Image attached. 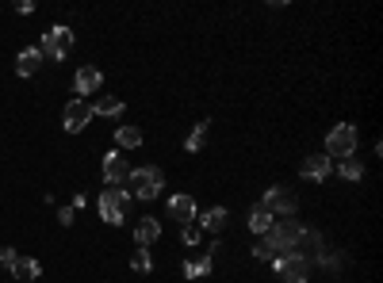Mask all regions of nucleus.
Masks as SVG:
<instances>
[{
  "label": "nucleus",
  "instance_id": "obj_1",
  "mask_svg": "<svg viewBox=\"0 0 383 283\" xmlns=\"http://www.w3.org/2000/svg\"><path fill=\"white\" fill-rule=\"evenodd\" d=\"M127 184H130L127 192L135 195V200H157V195H161V187H165V176H161V168L146 165V168H130Z\"/></svg>",
  "mask_w": 383,
  "mask_h": 283
},
{
  "label": "nucleus",
  "instance_id": "obj_2",
  "mask_svg": "<svg viewBox=\"0 0 383 283\" xmlns=\"http://www.w3.org/2000/svg\"><path fill=\"white\" fill-rule=\"evenodd\" d=\"M357 154V127L353 122H338V127L326 134V157H353Z\"/></svg>",
  "mask_w": 383,
  "mask_h": 283
},
{
  "label": "nucleus",
  "instance_id": "obj_3",
  "mask_svg": "<svg viewBox=\"0 0 383 283\" xmlns=\"http://www.w3.org/2000/svg\"><path fill=\"white\" fill-rule=\"evenodd\" d=\"M127 203H130L127 187H104V195H100V219L108 226H119L127 219Z\"/></svg>",
  "mask_w": 383,
  "mask_h": 283
},
{
  "label": "nucleus",
  "instance_id": "obj_4",
  "mask_svg": "<svg viewBox=\"0 0 383 283\" xmlns=\"http://www.w3.org/2000/svg\"><path fill=\"white\" fill-rule=\"evenodd\" d=\"M42 58H54V62H62V58H69V50H73V31L65 23H54L50 31L42 35Z\"/></svg>",
  "mask_w": 383,
  "mask_h": 283
},
{
  "label": "nucleus",
  "instance_id": "obj_5",
  "mask_svg": "<svg viewBox=\"0 0 383 283\" xmlns=\"http://www.w3.org/2000/svg\"><path fill=\"white\" fill-rule=\"evenodd\" d=\"M295 233H299L295 222H280V226H273V230L265 233V245L276 253V260L287 257V253H295ZM276 260H273V264H276Z\"/></svg>",
  "mask_w": 383,
  "mask_h": 283
},
{
  "label": "nucleus",
  "instance_id": "obj_6",
  "mask_svg": "<svg viewBox=\"0 0 383 283\" xmlns=\"http://www.w3.org/2000/svg\"><path fill=\"white\" fill-rule=\"evenodd\" d=\"M276 276H280V283H307L311 279V260L287 253V257L276 260Z\"/></svg>",
  "mask_w": 383,
  "mask_h": 283
},
{
  "label": "nucleus",
  "instance_id": "obj_7",
  "mask_svg": "<svg viewBox=\"0 0 383 283\" xmlns=\"http://www.w3.org/2000/svg\"><path fill=\"white\" fill-rule=\"evenodd\" d=\"M62 122H65V130H69V134H81V130L92 122V103L81 100V96L69 100V103H65V111H62Z\"/></svg>",
  "mask_w": 383,
  "mask_h": 283
},
{
  "label": "nucleus",
  "instance_id": "obj_8",
  "mask_svg": "<svg viewBox=\"0 0 383 283\" xmlns=\"http://www.w3.org/2000/svg\"><path fill=\"white\" fill-rule=\"evenodd\" d=\"M261 203L268 207V214H273V219H276V214H295V211H299L295 195L287 192V187H280V184L268 187V192H265V200H261Z\"/></svg>",
  "mask_w": 383,
  "mask_h": 283
},
{
  "label": "nucleus",
  "instance_id": "obj_9",
  "mask_svg": "<svg viewBox=\"0 0 383 283\" xmlns=\"http://www.w3.org/2000/svg\"><path fill=\"white\" fill-rule=\"evenodd\" d=\"M100 84H104V73H100L96 65H81L77 77H73V88L81 92V100L92 96V92H100Z\"/></svg>",
  "mask_w": 383,
  "mask_h": 283
},
{
  "label": "nucleus",
  "instance_id": "obj_10",
  "mask_svg": "<svg viewBox=\"0 0 383 283\" xmlns=\"http://www.w3.org/2000/svg\"><path fill=\"white\" fill-rule=\"evenodd\" d=\"M127 161H123V154H108L104 157V184L108 187H123L127 184Z\"/></svg>",
  "mask_w": 383,
  "mask_h": 283
},
{
  "label": "nucleus",
  "instance_id": "obj_11",
  "mask_svg": "<svg viewBox=\"0 0 383 283\" xmlns=\"http://www.w3.org/2000/svg\"><path fill=\"white\" fill-rule=\"evenodd\" d=\"M303 176H307V180H314V184L330 180V157H326V154H311L303 161Z\"/></svg>",
  "mask_w": 383,
  "mask_h": 283
},
{
  "label": "nucleus",
  "instance_id": "obj_12",
  "mask_svg": "<svg viewBox=\"0 0 383 283\" xmlns=\"http://www.w3.org/2000/svg\"><path fill=\"white\" fill-rule=\"evenodd\" d=\"M39 65H42V50L39 46H27V50H20V58H16V73L20 77H35Z\"/></svg>",
  "mask_w": 383,
  "mask_h": 283
},
{
  "label": "nucleus",
  "instance_id": "obj_13",
  "mask_svg": "<svg viewBox=\"0 0 383 283\" xmlns=\"http://www.w3.org/2000/svg\"><path fill=\"white\" fill-rule=\"evenodd\" d=\"M169 214L181 226H188L195 219V200H192V195H173V200H169Z\"/></svg>",
  "mask_w": 383,
  "mask_h": 283
},
{
  "label": "nucleus",
  "instance_id": "obj_14",
  "mask_svg": "<svg viewBox=\"0 0 383 283\" xmlns=\"http://www.w3.org/2000/svg\"><path fill=\"white\" fill-rule=\"evenodd\" d=\"M273 226H276V219L268 214V207H265V203H257L253 211H249V230H253V233H261V238H265V233L273 230Z\"/></svg>",
  "mask_w": 383,
  "mask_h": 283
},
{
  "label": "nucleus",
  "instance_id": "obj_15",
  "mask_svg": "<svg viewBox=\"0 0 383 283\" xmlns=\"http://www.w3.org/2000/svg\"><path fill=\"white\" fill-rule=\"evenodd\" d=\"M157 238H161V222H157V219H142L135 226V241L142 245V249H146V245H154Z\"/></svg>",
  "mask_w": 383,
  "mask_h": 283
},
{
  "label": "nucleus",
  "instance_id": "obj_16",
  "mask_svg": "<svg viewBox=\"0 0 383 283\" xmlns=\"http://www.w3.org/2000/svg\"><path fill=\"white\" fill-rule=\"evenodd\" d=\"M227 214H230L227 207H211V211H203V214H200V222H203L200 230H211V233L227 230Z\"/></svg>",
  "mask_w": 383,
  "mask_h": 283
},
{
  "label": "nucleus",
  "instance_id": "obj_17",
  "mask_svg": "<svg viewBox=\"0 0 383 283\" xmlns=\"http://www.w3.org/2000/svg\"><path fill=\"white\" fill-rule=\"evenodd\" d=\"M127 111V103L123 100H115V96H100L96 103H92V115H108V119H119Z\"/></svg>",
  "mask_w": 383,
  "mask_h": 283
},
{
  "label": "nucleus",
  "instance_id": "obj_18",
  "mask_svg": "<svg viewBox=\"0 0 383 283\" xmlns=\"http://www.w3.org/2000/svg\"><path fill=\"white\" fill-rule=\"evenodd\" d=\"M115 146L119 149H138V146H142V130L130 127V122H127V127H119L115 130Z\"/></svg>",
  "mask_w": 383,
  "mask_h": 283
},
{
  "label": "nucleus",
  "instance_id": "obj_19",
  "mask_svg": "<svg viewBox=\"0 0 383 283\" xmlns=\"http://www.w3.org/2000/svg\"><path fill=\"white\" fill-rule=\"evenodd\" d=\"M215 260L211 257H195V260H184V279H200V276H211Z\"/></svg>",
  "mask_w": 383,
  "mask_h": 283
},
{
  "label": "nucleus",
  "instance_id": "obj_20",
  "mask_svg": "<svg viewBox=\"0 0 383 283\" xmlns=\"http://www.w3.org/2000/svg\"><path fill=\"white\" fill-rule=\"evenodd\" d=\"M207 130H211V122H195V127H192V134L184 138V149H188V154H200V149H203V142H207Z\"/></svg>",
  "mask_w": 383,
  "mask_h": 283
},
{
  "label": "nucleus",
  "instance_id": "obj_21",
  "mask_svg": "<svg viewBox=\"0 0 383 283\" xmlns=\"http://www.w3.org/2000/svg\"><path fill=\"white\" fill-rule=\"evenodd\" d=\"M12 276H20V279H39V276H42V264L31 260V257H20V260H16V268H12Z\"/></svg>",
  "mask_w": 383,
  "mask_h": 283
},
{
  "label": "nucleus",
  "instance_id": "obj_22",
  "mask_svg": "<svg viewBox=\"0 0 383 283\" xmlns=\"http://www.w3.org/2000/svg\"><path fill=\"white\" fill-rule=\"evenodd\" d=\"M338 173L345 176V180H360V176H364V165L357 161V157H341V165H338Z\"/></svg>",
  "mask_w": 383,
  "mask_h": 283
},
{
  "label": "nucleus",
  "instance_id": "obj_23",
  "mask_svg": "<svg viewBox=\"0 0 383 283\" xmlns=\"http://www.w3.org/2000/svg\"><path fill=\"white\" fill-rule=\"evenodd\" d=\"M130 268L146 276V272H154V257H149L146 249H135V257H130Z\"/></svg>",
  "mask_w": 383,
  "mask_h": 283
},
{
  "label": "nucleus",
  "instance_id": "obj_24",
  "mask_svg": "<svg viewBox=\"0 0 383 283\" xmlns=\"http://www.w3.org/2000/svg\"><path fill=\"white\" fill-rule=\"evenodd\" d=\"M181 241H184V245H200V241H203V230H200L195 222H188V226L181 230Z\"/></svg>",
  "mask_w": 383,
  "mask_h": 283
},
{
  "label": "nucleus",
  "instance_id": "obj_25",
  "mask_svg": "<svg viewBox=\"0 0 383 283\" xmlns=\"http://www.w3.org/2000/svg\"><path fill=\"white\" fill-rule=\"evenodd\" d=\"M16 260H20V253H16V249H8V245H4V249H0V268H8V272H12V268H16Z\"/></svg>",
  "mask_w": 383,
  "mask_h": 283
},
{
  "label": "nucleus",
  "instance_id": "obj_26",
  "mask_svg": "<svg viewBox=\"0 0 383 283\" xmlns=\"http://www.w3.org/2000/svg\"><path fill=\"white\" fill-rule=\"evenodd\" d=\"M253 257H257V260H276V253H273V249H268V245H265V238H261V241L253 245Z\"/></svg>",
  "mask_w": 383,
  "mask_h": 283
},
{
  "label": "nucleus",
  "instance_id": "obj_27",
  "mask_svg": "<svg viewBox=\"0 0 383 283\" xmlns=\"http://www.w3.org/2000/svg\"><path fill=\"white\" fill-rule=\"evenodd\" d=\"M73 214H77L73 207H62V211H58V222H62V226H73Z\"/></svg>",
  "mask_w": 383,
  "mask_h": 283
},
{
  "label": "nucleus",
  "instance_id": "obj_28",
  "mask_svg": "<svg viewBox=\"0 0 383 283\" xmlns=\"http://www.w3.org/2000/svg\"><path fill=\"white\" fill-rule=\"evenodd\" d=\"M16 12H20V16H31L35 4H31V0H16Z\"/></svg>",
  "mask_w": 383,
  "mask_h": 283
}]
</instances>
